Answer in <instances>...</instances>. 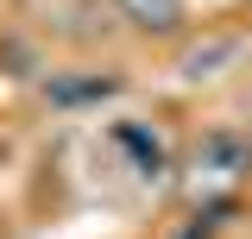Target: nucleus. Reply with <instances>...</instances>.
Returning <instances> with one entry per match:
<instances>
[{
	"label": "nucleus",
	"mask_w": 252,
	"mask_h": 239,
	"mask_svg": "<svg viewBox=\"0 0 252 239\" xmlns=\"http://www.w3.org/2000/svg\"><path fill=\"white\" fill-rule=\"evenodd\" d=\"M114 6H120L126 26H139V31H177L183 26V0H114Z\"/></svg>",
	"instance_id": "nucleus-3"
},
{
	"label": "nucleus",
	"mask_w": 252,
	"mask_h": 239,
	"mask_svg": "<svg viewBox=\"0 0 252 239\" xmlns=\"http://www.w3.org/2000/svg\"><path fill=\"white\" fill-rule=\"evenodd\" d=\"M220 57H233V44H227V38H215V44H195V51L183 57V69H189V76H215V63H220Z\"/></svg>",
	"instance_id": "nucleus-5"
},
{
	"label": "nucleus",
	"mask_w": 252,
	"mask_h": 239,
	"mask_svg": "<svg viewBox=\"0 0 252 239\" xmlns=\"http://www.w3.org/2000/svg\"><path fill=\"white\" fill-rule=\"evenodd\" d=\"M120 89V76H76V82H51V101L57 107H82V101H107Z\"/></svg>",
	"instance_id": "nucleus-4"
},
{
	"label": "nucleus",
	"mask_w": 252,
	"mask_h": 239,
	"mask_svg": "<svg viewBox=\"0 0 252 239\" xmlns=\"http://www.w3.org/2000/svg\"><path fill=\"white\" fill-rule=\"evenodd\" d=\"M195 164L215 170V177H240V170H252V139L233 132V126H215L202 139V151H195Z\"/></svg>",
	"instance_id": "nucleus-2"
},
{
	"label": "nucleus",
	"mask_w": 252,
	"mask_h": 239,
	"mask_svg": "<svg viewBox=\"0 0 252 239\" xmlns=\"http://www.w3.org/2000/svg\"><path fill=\"white\" fill-rule=\"evenodd\" d=\"M107 139H114V151H120L139 177H164V139H158L152 126H139V120H114Z\"/></svg>",
	"instance_id": "nucleus-1"
}]
</instances>
